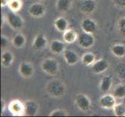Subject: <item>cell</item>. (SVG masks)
I'll return each mask as SVG.
<instances>
[{
  "mask_svg": "<svg viewBox=\"0 0 125 117\" xmlns=\"http://www.w3.org/2000/svg\"><path fill=\"white\" fill-rule=\"evenodd\" d=\"M116 73L120 78L125 79V63H120L116 66Z\"/></svg>",
  "mask_w": 125,
  "mask_h": 117,
  "instance_id": "obj_28",
  "label": "cell"
},
{
  "mask_svg": "<svg viewBox=\"0 0 125 117\" xmlns=\"http://www.w3.org/2000/svg\"><path fill=\"white\" fill-rule=\"evenodd\" d=\"M64 59L65 62L69 66H74L77 63L79 62V55H77L76 52L71 49H65L63 52Z\"/></svg>",
  "mask_w": 125,
  "mask_h": 117,
  "instance_id": "obj_14",
  "label": "cell"
},
{
  "mask_svg": "<svg viewBox=\"0 0 125 117\" xmlns=\"http://www.w3.org/2000/svg\"><path fill=\"white\" fill-rule=\"evenodd\" d=\"M47 45V38L43 34H38L34 38L33 41V48L36 50H41L45 48Z\"/></svg>",
  "mask_w": 125,
  "mask_h": 117,
  "instance_id": "obj_15",
  "label": "cell"
},
{
  "mask_svg": "<svg viewBox=\"0 0 125 117\" xmlns=\"http://www.w3.org/2000/svg\"><path fill=\"white\" fill-rule=\"evenodd\" d=\"M6 20L9 26L12 29L15 30V31H20V30H21L23 27L24 25L23 19L15 12L10 11L7 13Z\"/></svg>",
  "mask_w": 125,
  "mask_h": 117,
  "instance_id": "obj_2",
  "label": "cell"
},
{
  "mask_svg": "<svg viewBox=\"0 0 125 117\" xmlns=\"http://www.w3.org/2000/svg\"><path fill=\"white\" fill-rule=\"evenodd\" d=\"M46 91L51 97L60 98L65 94L66 88L64 82L59 79L50 80L46 85Z\"/></svg>",
  "mask_w": 125,
  "mask_h": 117,
  "instance_id": "obj_1",
  "label": "cell"
},
{
  "mask_svg": "<svg viewBox=\"0 0 125 117\" xmlns=\"http://www.w3.org/2000/svg\"><path fill=\"white\" fill-rule=\"evenodd\" d=\"M114 96L117 99L125 98V84H120L114 88L113 91Z\"/></svg>",
  "mask_w": 125,
  "mask_h": 117,
  "instance_id": "obj_25",
  "label": "cell"
},
{
  "mask_svg": "<svg viewBox=\"0 0 125 117\" xmlns=\"http://www.w3.org/2000/svg\"><path fill=\"white\" fill-rule=\"evenodd\" d=\"M54 25L55 28L58 30L59 32L64 33L66 30L68 29V25L69 23L68 21L64 18V17H58L54 22Z\"/></svg>",
  "mask_w": 125,
  "mask_h": 117,
  "instance_id": "obj_19",
  "label": "cell"
},
{
  "mask_svg": "<svg viewBox=\"0 0 125 117\" xmlns=\"http://www.w3.org/2000/svg\"><path fill=\"white\" fill-rule=\"evenodd\" d=\"M68 115L67 112L64 109H56L52 111L50 113V116H66Z\"/></svg>",
  "mask_w": 125,
  "mask_h": 117,
  "instance_id": "obj_30",
  "label": "cell"
},
{
  "mask_svg": "<svg viewBox=\"0 0 125 117\" xmlns=\"http://www.w3.org/2000/svg\"><path fill=\"white\" fill-rule=\"evenodd\" d=\"M96 62V55L93 52H86L82 56V63L85 66H93Z\"/></svg>",
  "mask_w": 125,
  "mask_h": 117,
  "instance_id": "obj_24",
  "label": "cell"
},
{
  "mask_svg": "<svg viewBox=\"0 0 125 117\" xmlns=\"http://www.w3.org/2000/svg\"><path fill=\"white\" fill-rule=\"evenodd\" d=\"M28 11L31 16L36 17V18H40V17L43 16L45 14L46 8L43 4L37 2V3L32 4V5L30 6Z\"/></svg>",
  "mask_w": 125,
  "mask_h": 117,
  "instance_id": "obj_11",
  "label": "cell"
},
{
  "mask_svg": "<svg viewBox=\"0 0 125 117\" xmlns=\"http://www.w3.org/2000/svg\"><path fill=\"white\" fill-rule=\"evenodd\" d=\"M114 113L116 116H125V104L120 103L116 104L114 107Z\"/></svg>",
  "mask_w": 125,
  "mask_h": 117,
  "instance_id": "obj_27",
  "label": "cell"
},
{
  "mask_svg": "<svg viewBox=\"0 0 125 117\" xmlns=\"http://www.w3.org/2000/svg\"><path fill=\"white\" fill-rule=\"evenodd\" d=\"M79 34L74 29H68L63 33V39L64 41L68 44H72L78 39Z\"/></svg>",
  "mask_w": 125,
  "mask_h": 117,
  "instance_id": "obj_17",
  "label": "cell"
},
{
  "mask_svg": "<svg viewBox=\"0 0 125 117\" xmlns=\"http://www.w3.org/2000/svg\"><path fill=\"white\" fill-rule=\"evenodd\" d=\"M117 30L121 35L125 37V17L120 18L117 22Z\"/></svg>",
  "mask_w": 125,
  "mask_h": 117,
  "instance_id": "obj_29",
  "label": "cell"
},
{
  "mask_svg": "<svg viewBox=\"0 0 125 117\" xmlns=\"http://www.w3.org/2000/svg\"><path fill=\"white\" fill-rule=\"evenodd\" d=\"M23 6L22 0H10L8 3V8L10 11L17 13L19 12Z\"/></svg>",
  "mask_w": 125,
  "mask_h": 117,
  "instance_id": "obj_26",
  "label": "cell"
},
{
  "mask_svg": "<svg viewBox=\"0 0 125 117\" xmlns=\"http://www.w3.org/2000/svg\"><path fill=\"white\" fill-rule=\"evenodd\" d=\"M8 109L12 115L15 116H24L25 113V104L19 99H14L9 103Z\"/></svg>",
  "mask_w": 125,
  "mask_h": 117,
  "instance_id": "obj_5",
  "label": "cell"
},
{
  "mask_svg": "<svg viewBox=\"0 0 125 117\" xmlns=\"http://www.w3.org/2000/svg\"><path fill=\"white\" fill-rule=\"evenodd\" d=\"M112 84H113V78L111 76H105L103 77L100 84V89L102 92L106 93L111 89Z\"/></svg>",
  "mask_w": 125,
  "mask_h": 117,
  "instance_id": "obj_18",
  "label": "cell"
},
{
  "mask_svg": "<svg viewBox=\"0 0 125 117\" xmlns=\"http://www.w3.org/2000/svg\"><path fill=\"white\" fill-rule=\"evenodd\" d=\"M113 2L117 6L121 9L125 8V0H113Z\"/></svg>",
  "mask_w": 125,
  "mask_h": 117,
  "instance_id": "obj_32",
  "label": "cell"
},
{
  "mask_svg": "<svg viewBox=\"0 0 125 117\" xmlns=\"http://www.w3.org/2000/svg\"><path fill=\"white\" fill-rule=\"evenodd\" d=\"M25 104V113L24 116H34L39 112V105L35 101H27Z\"/></svg>",
  "mask_w": 125,
  "mask_h": 117,
  "instance_id": "obj_13",
  "label": "cell"
},
{
  "mask_svg": "<svg viewBox=\"0 0 125 117\" xmlns=\"http://www.w3.org/2000/svg\"><path fill=\"white\" fill-rule=\"evenodd\" d=\"M109 66V62L104 59H101L93 63L92 66V71L96 74H101L108 70Z\"/></svg>",
  "mask_w": 125,
  "mask_h": 117,
  "instance_id": "obj_12",
  "label": "cell"
},
{
  "mask_svg": "<svg viewBox=\"0 0 125 117\" xmlns=\"http://www.w3.org/2000/svg\"><path fill=\"white\" fill-rule=\"evenodd\" d=\"M96 3L94 0H82L79 4V10L85 14H91L96 10Z\"/></svg>",
  "mask_w": 125,
  "mask_h": 117,
  "instance_id": "obj_9",
  "label": "cell"
},
{
  "mask_svg": "<svg viewBox=\"0 0 125 117\" xmlns=\"http://www.w3.org/2000/svg\"><path fill=\"white\" fill-rule=\"evenodd\" d=\"M64 49H65V46H64V42L58 40H54L51 42L50 50L53 54L59 55L61 53H63Z\"/></svg>",
  "mask_w": 125,
  "mask_h": 117,
  "instance_id": "obj_16",
  "label": "cell"
},
{
  "mask_svg": "<svg viewBox=\"0 0 125 117\" xmlns=\"http://www.w3.org/2000/svg\"><path fill=\"white\" fill-rule=\"evenodd\" d=\"M116 98L113 94H106L99 99V105L104 109H113L117 104Z\"/></svg>",
  "mask_w": 125,
  "mask_h": 117,
  "instance_id": "obj_7",
  "label": "cell"
},
{
  "mask_svg": "<svg viewBox=\"0 0 125 117\" xmlns=\"http://www.w3.org/2000/svg\"><path fill=\"white\" fill-rule=\"evenodd\" d=\"M9 45V39L4 35L1 36V48L2 49H6Z\"/></svg>",
  "mask_w": 125,
  "mask_h": 117,
  "instance_id": "obj_31",
  "label": "cell"
},
{
  "mask_svg": "<svg viewBox=\"0 0 125 117\" xmlns=\"http://www.w3.org/2000/svg\"><path fill=\"white\" fill-rule=\"evenodd\" d=\"M72 6V0H58L56 2V8L62 13L68 11Z\"/></svg>",
  "mask_w": 125,
  "mask_h": 117,
  "instance_id": "obj_23",
  "label": "cell"
},
{
  "mask_svg": "<svg viewBox=\"0 0 125 117\" xmlns=\"http://www.w3.org/2000/svg\"><path fill=\"white\" fill-rule=\"evenodd\" d=\"M10 0H1V6L2 7H5L8 6V3Z\"/></svg>",
  "mask_w": 125,
  "mask_h": 117,
  "instance_id": "obj_33",
  "label": "cell"
},
{
  "mask_svg": "<svg viewBox=\"0 0 125 117\" xmlns=\"http://www.w3.org/2000/svg\"><path fill=\"white\" fill-rule=\"evenodd\" d=\"M26 41H27V40H26V38L23 34L21 33H18L12 38V44L16 49H21L25 45Z\"/></svg>",
  "mask_w": 125,
  "mask_h": 117,
  "instance_id": "obj_22",
  "label": "cell"
},
{
  "mask_svg": "<svg viewBox=\"0 0 125 117\" xmlns=\"http://www.w3.org/2000/svg\"><path fill=\"white\" fill-rule=\"evenodd\" d=\"M1 105H2V112L4 110V109H5V105H4V101H2V103H1Z\"/></svg>",
  "mask_w": 125,
  "mask_h": 117,
  "instance_id": "obj_34",
  "label": "cell"
},
{
  "mask_svg": "<svg viewBox=\"0 0 125 117\" xmlns=\"http://www.w3.org/2000/svg\"><path fill=\"white\" fill-rule=\"evenodd\" d=\"M41 69L44 73L49 75H55L59 70V63L55 59L47 58L41 63Z\"/></svg>",
  "mask_w": 125,
  "mask_h": 117,
  "instance_id": "obj_3",
  "label": "cell"
},
{
  "mask_svg": "<svg viewBox=\"0 0 125 117\" xmlns=\"http://www.w3.org/2000/svg\"><path fill=\"white\" fill-rule=\"evenodd\" d=\"M111 53L117 58H124L125 56V45L123 44H115L111 47Z\"/></svg>",
  "mask_w": 125,
  "mask_h": 117,
  "instance_id": "obj_21",
  "label": "cell"
},
{
  "mask_svg": "<svg viewBox=\"0 0 125 117\" xmlns=\"http://www.w3.org/2000/svg\"><path fill=\"white\" fill-rule=\"evenodd\" d=\"M75 105L82 112H87L91 108V101L87 95L80 93L75 95Z\"/></svg>",
  "mask_w": 125,
  "mask_h": 117,
  "instance_id": "obj_4",
  "label": "cell"
},
{
  "mask_svg": "<svg viewBox=\"0 0 125 117\" xmlns=\"http://www.w3.org/2000/svg\"><path fill=\"white\" fill-rule=\"evenodd\" d=\"M77 42H78L79 45L83 49H89V48L93 46L95 43V38L93 36V34L83 31L79 34Z\"/></svg>",
  "mask_w": 125,
  "mask_h": 117,
  "instance_id": "obj_6",
  "label": "cell"
},
{
  "mask_svg": "<svg viewBox=\"0 0 125 117\" xmlns=\"http://www.w3.org/2000/svg\"><path fill=\"white\" fill-rule=\"evenodd\" d=\"M14 60V55L10 51H4L2 54L1 63L2 66L4 67H10L12 62Z\"/></svg>",
  "mask_w": 125,
  "mask_h": 117,
  "instance_id": "obj_20",
  "label": "cell"
},
{
  "mask_svg": "<svg viewBox=\"0 0 125 117\" xmlns=\"http://www.w3.org/2000/svg\"><path fill=\"white\" fill-rule=\"evenodd\" d=\"M81 27L83 31L89 33V34H94L98 28V25L96 22L93 19L90 18H85L83 20L81 23Z\"/></svg>",
  "mask_w": 125,
  "mask_h": 117,
  "instance_id": "obj_10",
  "label": "cell"
},
{
  "mask_svg": "<svg viewBox=\"0 0 125 117\" xmlns=\"http://www.w3.org/2000/svg\"><path fill=\"white\" fill-rule=\"evenodd\" d=\"M19 73L22 77L25 79H29L33 75L34 67L31 63L22 62L19 66Z\"/></svg>",
  "mask_w": 125,
  "mask_h": 117,
  "instance_id": "obj_8",
  "label": "cell"
}]
</instances>
